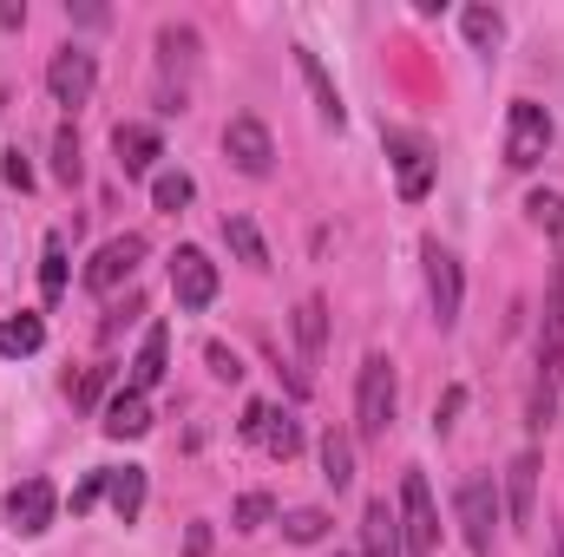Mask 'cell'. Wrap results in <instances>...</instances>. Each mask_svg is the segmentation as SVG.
Listing matches in <instances>:
<instances>
[{
    "label": "cell",
    "mask_w": 564,
    "mask_h": 557,
    "mask_svg": "<svg viewBox=\"0 0 564 557\" xmlns=\"http://www.w3.org/2000/svg\"><path fill=\"white\" fill-rule=\"evenodd\" d=\"M394 426V361L388 354H368L361 361V381H355V433L361 439H381Z\"/></svg>",
    "instance_id": "1"
},
{
    "label": "cell",
    "mask_w": 564,
    "mask_h": 557,
    "mask_svg": "<svg viewBox=\"0 0 564 557\" xmlns=\"http://www.w3.org/2000/svg\"><path fill=\"white\" fill-rule=\"evenodd\" d=\"M459 532H466V551L473 557H492V532H499V518H506V505H499V492H492V479L486 472H473V479H459Z\"/></svg>",
    "instance_id": "2"
},
{
    "label": "cell",
    "mask_w": 564,
    "mask_h": 557,
    "mask_svg": "<svg viewBox=\"0 0 564 557\" xmlns=\"http://www.w3.org/2000/svg\"><path fill=\"white\" fill-rule=\"evenodd\" d=\"M545 151H552V112L539 99H512V112H506V164L532 171Z\"/></svg>",
    "instance_id": "3"
},
{
    "label": "cell",
    "mask_w": 564,
    "mask_h": 557,
    "mask_svg": "<svg viewBox=\"0 0 564 557\" xmlns=\"http://www.w3.org/2000/svg\"><path fill=\"white\" fill-rule=\"evenodd\" d=\"M401 545H408V557H433V545H440V512H433V492H426V472H408L401 479Z\"/></svg>",
    "instance_id": "4"
},
{
    "label": "cell",
    "mask_w": 564,
    "mask_h": 557,
    "mask_svg": "<svg viewBox=\"0 0 564 557\" xmlns=\"http://www.w3.org/2000/svg\"><path fill=\"white\" fill-rule=\"evenodd\" d=\"M426 302H433V321L440 328H453L459 321V302H466V276H459V256L453 250H440V243H426Z\"/></svg>",
    "instance_id": "5"
},
{
    "label": "cell",
    "mask_w": 564,
    "mask_h": 557,
    "mask_svg": "<svg viewBox=\"0 0 564 557\" xmlns=\"http://www.w3.org/2000/svg\"><path fill=\"white\" fill-rule=\"evenodd\" d=\"M139 263H144V237L126 230V237H112V243L93 250V263H86V288H93V295H112L119 282L139 276Z\"/></svg>",
    "instance_id": "6"
},
{
    "label": "cell",
    "mask_w": 564,
    "mask_h": 557,
    "mask_svg": "<svg viewBox=\"0 0 564 557\" xmlns=\"http://www.w3.org/2000/svg\"><path fill=\"white\" fill-rule=\"evenodd\" d=\"M93 86H99L93 53H86V46H59V53H53V66H46V92H53L59 106H86V99H93Z\"/></svg>",
    "instance_id": "7"
},
{
    "label": "cell",
    "mask_w": 564,
    "mask_h": 557,
    "mask_svg": "<svg viewBox=\"0 0 564 557\" xmlns=\"http://www.w3.org/2000/svg\"><path fill=\"white\" fill-rule=\"evenodd\" d=\"M53 512H59L53 479H20V485L7 492V525H13L20 538H40V532L53 525Z\"/></svg>",
    "instance_id": "8"
},
{
    "label": "cell",
    "mask_w": 564,
    "mask_h": 557,
    "mask_svg": "<svg viewBox=\"0 0 564 557\" xmlns=\"http://www.w3.org/2000/svg\"><path fill=\"white\" fill-rule=\"evenodd\" d=\"M171 295H177V308H210L217 302V263L191 243L171 250Z\"/></svg>",
    "instance_id": "9"
},
{
    "label": "cell",
    "mask_w": 564,
    "mask_h": 557,
    "mask_svg": "<svg viewBox=\"0 0 564 557\" xmlns=\"http://www.w3.org/2000/svg\"><path fill=\"white\" fill-rule=\"evenodd\" d=\"M224 151H230V164L243 177H270V164H276V139H270L263 119H230L224 125Z\"/></svg>",
    "instance_id": "10"
},
{
    "label": "cell",
    "mask_w": 564,
    "mask_h": 557,
    "mask_svg": "<svg viewBox=\"0 0 564 557\" xmlns=\"http://www.w3.org/2000/svg\"><path fill=\"white\" fill-rule=\"evenodd\" d=\"M388 157H394L401 197L421 204L426 190H433V151H426V139H414V132H388Z\"/></svg>",
    "instance_id": "11"
},
{
    "label": "cell",
    "mask_w": 564,
    "mask_h": 557,
    "mask_svg": "<svg viewBox=\"0 0 564 557\" xmlns=\"http://www.w3.org/2000/svg\"><path fill=\"white\" fill-rule=\"evenodd\" d=\"M539 472H545V459L532 446L506 466V518L512 525H532V512H539Z\"/></svg>",
    "instance_id": "12"
},
{
    "label": "cell",
    "mask_w": 564,
    "mask_h": 557,
    "mask_svg": "<svg viewBox=\"0 0 564 557\" xmlns=\"http://www.w3.org/2000/svg\"><path fill=\"white\" fill-rule=\"evenodd\" d=\"M112 151H119V171H126V177H144V171L164 157L158 132H151V125H139V119H126V125L112 132Z\"/></svg>",
    "instance_id": "13"
},
{
    "label": "cell",
    "mask_w": 564,
    "mask_h": 557,
    "mask_svg": "<svg viewBox=\"0 0 564 557\" xmlns=\"http://www.w3.org/2000/svg\"><path fill=\"white\" fill-rule=\"evenodd\" d=\"M164 361H171V328L158 321V328H144V341H139V354H132V394H151L158 381H164Z\"/></svg>",
    "instance_id": "14"
},
{
    "label": "cell",
    "mask_w": 564,
    "mask_h": 557,
    "mask_svg": "<svg viewBox=\"0 0 564 557\" xmlns=\"http://www.w3.org/2000/svg\"><path fill=\"white\" fill-rule=\"evenodd\" d=\"M539 368H564V263L545 288V328H539Z\"/></svg>",
    "instance_id": "15"
},
{
    "label": "cell",
    "mask_w": 564,
    "mask_h": 557,
    "mask_svg": "<svg viewBox=\"0 0 564 557\" xmlns=\"http://www.w3.org/2000/svg\"><path fill=\"white\" fill-rule=\"evenodd\" d=\"M361 551L368 557H408V545H401V518L388 512V499H375V505L361 512Z\"/></svg>",
    "instance_id": "16"
},
{
    "label": "cell",
    "mask_w": 564,
    "mask_h": 557,
    "mask_svg": "<svg viewBox=\"0 0 564 557\" xmlns=\"http://www.w3.org/2000/svg\"><path fill=\"white\" fill-rule=\"evenodd\" d=\"M106 439H144L151 433V407H144V394H132V387H119L112 401H106Z\"/></svg>",
    "instance_id": "17"
},
{
    "label": "cell",
    "mask_w": 564,
    "mask_h": 557,
    "mask_svg": "<svg viewBox=\"0 0 564 557\" xmlns=\"http://www.w3.org/2000/svg\"><path fill=\"white\" fill-rule=\"evenodd\" d=\"M106 499H112L119 525H139V512H144V466H106Z\"/></svg>",
    "instance_id": "18"
},
{
    "label": "cell",
    "mask_w": 564,
    "mask_h": 557,
    "mask_svg": "<svg viewBox=\"0 0 564 557\" xmlns=\"http://www.w3.org/2000/svg\"><path fill=\"white\" fill-rule=\"evenodd\" d=\"M295 66H302V79H308V92H315V112H322L328 125H341V92H335V79H328V66H322V53H308V46H295Z\"/></svg>",
    "instance_id": "19"
},
{
    "label": "cell",
    "mask_w": 564,
    "mask_h": 557,
    "mask_svg": "<svg viewBox=\"0 0 564 557\" xmlns=\"http://www.w3.org/2000/svg\"><path fill=\"white\" fill-rule=\"evenodd\" d=\"M224 243H230V256H237V263L270 270V243H263V230H257L243 210H230V217H224Z\"/></svg>",
    "instance_id": "20"
},
{
    "label": "cell",
    "mask_w": 564,
    "mask_h": 557,
    "mask_svg": "<svg viewBox=\"0 0 564 557\" xmlns=\"http://www.w3.org/2000/svg\"><path fill=\"white\" fill-rule=\"evenodd\" d=\"M295 341H302L308 361L328 348V302H322V295H302V302H295Z\"/></svg>",
    "instance_id": "21"
},
{
    "label": "cell",
    "mask_w": 564,
    "mask_h": 557,
    "mask_svg": "<svg viewBox=\"0 0 564 557\" xmlns=\"http://www.w3.org/2000/svg\"><path fill=\"white\" fill-rule=\"evenodd\" d=\"M40 295H46V302L66 295V237H59V230L40 243Z\"/></svg>",
    "instance_id": "22"
},
{
    "label": "cell",
    "mask_w": 564,
    "mask_h": 557,
    "mask_svg": "<svg viewBox=\"0 0 564 557\" xmlns=\"http://www.w3.org/2000/svg\"><path fill=\"white\" fill-rule=\"evenodd\" d=\"M40 341H46V321H40V315L0 321V354H40Z\"/></svg>",
    "instance_id": "23"
},
{
    "label": "cell",
    "mask_w": 564,
    "mask_h": 557,
    "mask_svg": "<svg viewBox=\"0 0 564 557\" xmlns=\"http://www.w3.org/2000/svg\"><path fill=\"white\" fill-rule=\"evenodd\" d=\"M322 479H328L335 492L355 479V446H348V433H328V439H322Z\"/></svg>",
    "instance_id": "24"
},
{
    "label": "cell",
    "mask_w": 564,
    "mask_h": 557,
    "mask_svg": "<svg viewBox=\"0 0 564 557\" xmlns=\"http://www.w3.org/2000/svg\"><path fill=\"white\" fill-rule=\"evenodd\" d=\"M158 59L177 73V66H197V33L191 26H158Z\"/></svg>",
    "instance_id": "25"
},
{
    "label": "cell",
    "mask_w": 564,
    "mask_h": 557,
    "mask_svg": "<svg viewBox=\"0 0 564 557\" xmlns=\"http://www.w3.org/2000/svg\"><path fill=\"white\" fill-rule=\"evenodd\" d=\"M191 197H197V184H191L184 171H158V177H151V204H158V210H171V217H177Z\"/></svg>",
    "instance_id": "26"
},
{
    "label": "cell",
    "mask_w": 564,
    "mask_h": 557,
    "mask_svg": "<svg viewBox=\"0 0 564 557\" xmlns=\"http://www.w3.org/2000/svg\"><path fill=\"white\" fill-rule=\"evenodd\" d=\"M328 525H335V518H328L322 505H302V512H289V518H282L289 545H322V538H328Z\"/></svg>",
    "instance_id": "27"
},
{
    "label": "cell",
    "mask_w": 564,
    "mask_h": 557,
    "mask_svg": "<svg viewBox=\"0 0 564 557\" xmlns=\"http://www.w3.org/2000/svg\"><path fill=\"white\" fill-rule=\"evenodd\" d=\"M525 210H532V223H539L552 243H564V190H532Z\"/></svg>",
    "instance_id": "28"
},
{
    "label": "cell",
    "mask_w": 564,
    "mask_h": 557,
    "mask_svg": "<svg viewBox=\"0 0 564 557\" xmlns=\"http://www.w3.org/2000/svg\"><path fill=\"white\" fill-rule=\"evenodd\" d=\"M263 446H270V459H295V452H302V426H295L289 414H276V407H270V426H263Z\"/></svg>",
    "instance_id": "29"
},
{
    "label": "cell",
    "mask_w": 564,
    "mask_h": 557,
    "mask_svg": "<svg viewBox=\"0 0 564 557\" xmlns=\"http://www.w3.org/2000/svg\"><path fill=\"white\" fill-rule=\"evenodd\" d=\"M459 26H466V40H473V46H499V33H506L499 7H466V13H459Z\"/></svg>",
    "instance_id": "30"
},
{
    "label": "cell",
    "mask_w": 564,
    "mask_h": 557,
    "mask_svg": "<svg viewBox=\"0 0 564 557\" xmlns=\"http://www.w3.org/2000/svg\"><path fill=\"white\" fill-rule=\"evenodd\" d=\"M53 177H59V184H79V132H73V125L53 132Z\"/></svg>",
    "instance_id": "31"
},
{
    "label": "cell",
    "mask_w": 564,
    "mask_h": 557,
    "mask_svg": "<svg viewBox=\"0 0 564 557\" xmlns=\"http://www.w3.org/2000/svg\"><path fill=\"white\" fill-rule=\"evenodd\" d=\"M270 518H276V499H270V492H243L237 512H230L237 532H257V525H270Z\"/></svg>",
    "instance_id": "32"
},
{
    "label": "cell",
    "mask_w": 564,
    "mask_h": 557,
    "mask_svg": "<svg viewBox=\"0 0 564 557\" xmlns=\"http://www.w3.org/2000/svg\"><path fill=\"white\" fill-rule=\"evenodd\" d=\"M204 361H210V374H217V381H243V361H237L224 341H210V348H204Z\"/></svg>",
    "instance_id": "33"
},
{
    "label": "cell",
    "mask_w": 564,
    "mask_h": 557,
    "mask_svg": "<svg viewBox=\"0 0 564 557\" xmlns=\"http://www.w3.org/2000/svg\"><path fill=\"white\" fill-rule=\"evenodd\" d=\"M0 177H7L13 190H33V164H26L20 151H7V157H0Z\"/></svg>",
    "instance_id": "34"
},
{
    "label": "cell",
    "mask_w": 564,
    "mask_h": 557,
    "mask_svg": "<svg viewBox=\"0 0 564 557\" xmlns=\"http://www.w3.org/2000/svg\"><path fill=\"white\" fill-rule=\"evenodd\" d=\"M459 407H466V387H446V394L433 401V426L446 433V426H453V414H459Z\"/></svg>",
    "instance_id": "35"
},
{
    "label": "cell",
    "mask_w": 564,
    "mask_h": 557,
    "mask_svg": "<svg viewBox=\"0 0 564 557\" xmlns=\"http://www.w3.org/2000/svg\"><path fill=\"white\" fill-rule=\"evenodd\" d=\"M106 381H112V368H93V374H86V381H73V401H79V407H93V401H99V387H106Z\"/></svg>",
    "instance_id": "36"
},
{
    "label": "cell",
    "mask_w": 564,
    "mask_h": 557,
    "mask_svg": "<svg viewBox=\"0 0 564 557\" xmlns=\"http://www.w3.org/2000/svg\"><path fill=\"white\" fill-rule=\"evenodd\" d=\"M263 426H270V407H263V401H250L243 419H237V433H243V439H263Z\"/></svg>",
    "instance_id": "37"
},
{
    "label": "cell",
    "mask_w": 564,
    "mask_h": 557,
    "mask_svg": "<svg viewBox=\"0 0 564 557\" xmlns=\"http://www.w3.org/2000/svg\"><path fill=\"white\" fill-rule=\"evenodd\" d=\"M99 499H106V472H93V479H86V485L73 492V512H93Z\"/></svg>",
    "instance_id": "38"
},
{
    "label": "cell",
    "mask_w": 564,
    "mask_h": 557,
    "mask_svg": "<svg viewBox=\"0 0 564 557\" xmlns=\"http://www.w3.org/2000/svg\"><path fill=\"white\" fill-rule=\"evenodd\" d=\"M66 13H73V20H79V26H106V20H112V13H106V7H66Z\"/></svg>",
    "instance_id": "39"
},
{
    "label": "cell",
    "mask_w": 564,
    "mask_h": 557,
    "mask_svg": "<svg viewBox=\"0 0 564 557\" xmlns=\"http://www.w3.org/2000/svg\"><path fill=\"white\" fill-rule=\"evenodd\" d=\"M184 551H191V557H204V551H210V525H191V538H184Z\"/></svg>",
    "instance_id": "40"
},
{
    "label": "cell",
    "mask_w": 564,
    "mask_h": 557,
    "mask_svg": "<svg viewBox=\"0 0 564 557\" xmlns=\"http://www.w3.org/2000/svg\"><path fill=\"white\" fill-rule=\"evenodd\" d=\"M26 20V7H13V0H0V26H20Z\"/></svg>",
    "instance_id": "41"
},
{
    "label": "cell",
    "mask_w": 564,
    "mask_h": 557,
    "mask_svg": "<svg viewBox=\"0 0 564 557\" xmlns=\"http://www.w3.org/2000/svg\"><path fill=\"white\" fill-rule=\"evenodd\" d=\"M552 557H564V532H558V538H552Z\"/></svg>",
    "instance_id": "42"
},
{
    "label": "cell",
    "mask_w": 564,
    "mask_h": 557,
    "mask_svg": "<svg viewBox=\"0 0 564 557\" xmlns=\"http://www.w3.org/2000/svg\"><path fill=\"white\" fill-rule=\"evenodd\" d=\"M335 557H355V551H335Z\"/></svg>",
    "instance_id": "43"
}]
</instances>
